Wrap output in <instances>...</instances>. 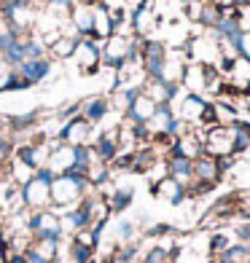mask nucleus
<instances>
[{
	"mask_svg": "<svg viewBox=\"0 0 250 263\" xmlns=\"http://www.w3.org/2000/svg\"><path fill=\"white\" fill-rule=\"evenodd\" d=\"M86 188H89V180L83 175H76V172L59 175V177H54V183H51V204L73 210L83 199Z\"/></svg>",
	"mask_w": 250,
	"mask_h": 263,
	"instance_id": "f257e3e1",
	"label": "nucleus"
},
{
	"mask_svg": "<svg viewBox=\"0 0 250 263\" xmlns=\"http://www.w3.org/2000/svg\"><path fill=\"white\" fill-rule=\"evenodd\" d=\"M54 172L51 170H38L27 183H22V204L41 212L46 204H51V183H54Z\"/></svg>",
	"mask_w": 250,
	"mask_h": 263,
	"instance_id": "f03ea898",
	"label": "nucleus"
},
{
	"mask_svg": "<svg viewBox=\"0 0 250 263\" xmlns=\"http://www.w3.org/2000/svg\"><path fill=\"white\" fill-rule=\"evenodd\" d=\"M164 65H167V49H164V43H159V41H142L140 67H142V73H146V81H162Z\"/></svg>",
	"mask_w": 250,
	"mask_h": 263,
	"instance_id": "7ed1b4c3",
	"label": "nucleus"
},
{
	"mask_svg": "<svg viewBox=\"0 0 250 263\" xmlns=\"http://www.w3.org/2000/svg\"><path fill=\"white\" fill-rule=\"evenodd\" d=\"M205 153L212 159H234V135L231 126L205 129Z\"/></svg>",
	"mask_w": 250,
	"mask_h": 263,
	"instance_id": "20e7f679",
	"label": "nucleus"
},
{
	"mask_svg": "<svg viewBox=\"0 0 250 263\" xmlns=\"http://www.w3.org/2000/svg\"><path fill=\"white\" fill-rule=\"evenodd\" d=\"M100 65L113 67L116 73L129 65V38L127 35H121V32L111 35L108 43H105V49L100 51Z\"/></svg>",
	"mask_w": 250,
	"mask_h": 263,
	"instance_id": "39448f33",
	"label": "nucleus"
},
{
	"mask_svg": "<svg viewBox=\"0 0 250 263\" xmlns=\"http://www.w3.org/2000/svg\"><path fill=\"white\" fill-rule=\"evenodd\" d=\"M25 229H27L35 239H54V242H59V239H62V220H59L54 212H49V210L35 212L32 218L27 220Z\"/></svg>",
	"mask_w": 250,
	"mask_h": 263,
	"instance_id": "423d86ee",
	"label": "nucleus"
},
{
	"mask_svg": "<svg viewBox=\"0 0 250 263\" xmlns=\"http://www.w3.org/2000/svg\"><path fill=\"white\" fill-rule=\"evenodd\" d=\"M89 137H92V124H89L83 116L67 118V124L62 126V132H59V140H62V145H70V148L89 145Z\"/></svg>",
	"mask_w": 250,
	"mask_h": 263,
	"instance_id": "0eeeda50",
	"label": "nucleus"
},
{
	"mask_svg": "<svg viewBox=\"0 0 250 263\" xmlns=\"http://www.w3.org/2000/svg\"><path fill=\"white\" fill-rule=\"evenodd\" d=\"M207 102H212V100L202 97V94H186V97H181V107H177L175 116L188 126H199V118H202V113H205Z\"/></svg>",
	"mask_w": 250,
	"mask_h": 263,
	"instance_id": "6e6552de",
	"label": "nucleus"
},
{
	"mask_svg": "<svg viewBox=\"0 0 250 263\" xmlns=\"http://www.w3.org/2000/svg\"><path fill=\"white\" fill-rule=\"evenodd\" d=\"M73 59L78 62V67L83 70V73H97L100 67V46L89 41V38H81L76 51H73Z\"/></svg>",
	"mask_w": 250,
	"mask_h": 263,
	"instance_id": "1a4fd4ad",
	"label": "nucleus"
},
{
	"mask_svg": "<svg viewBox=\"0 0 250 263\" xmlns=\"http://www.w3.org/2000/svg\"><path fill=\"white\" fill-rule=\"evenodd\" d=\"M151 194L156 196V199L170 201L172 207H177V204H183V201H186V188H183L181 183H175L172 177H162V180H153V183H151Z\"/></svg>",
	"mask_w": 250,
	"mask_h": 263,
	"instance_id": "9d476101",
	"label": "nucleus"
},
{
	"mask_svg": "<svg viewBox=\"0 0 250 263\" xmlns=\"http://www.w3.org/2000/svg\"><path fill=\"white\" fill-rule=\"evenodd\" d=\"M221 177H223V172H221L218 159L207 156V153H202L199 159H194V180H197V183L218 185V183H221Z\"/></svg>",
	"mask_w": 250,
	"mask_h": 263,
	"instance_id": "9b49d317",
	"label": "nucleus"
},
{
	"mask_svg": "<svg viewBox=\"0 0 250 263\" xmlns=\"http://www.w3.org/2000/svg\"><path fill=\"white\" fill-rule=\"evenodd\" d=\"M118 132H121V129H108V132H102V135H100L97 142H94V156H97L102 164H108V166H111V161L118 156V153H121Z\"/></svg>",
	"mask_w": 250,
	"mask_h": 263,
	"instance_id": "f8f14e48",
	"label": "nucleus"
},
{
	"mask_svg": "<svg viewBox=\"0 0 250 263\" xmlns=\"http://www.w3.org/2000/svg\"><path fill=\"white\" fill-rule=\"evenodd\" d=\"M167 177H172L175 183H181L183 188H188L194 183V161H188L183 156H167Z\"/></svg>",
	"mask_w": 250,
	"mask_h": 263,
	"instance_id": "ddd939ff",
	"label": "nucleus"
},
{
	"mask_svg": "<svg viewBox=\"0 0 250 263\" xmlns=\"http://www.w3.org/2000/svg\"><path fill=\"white\" fill-rule=\"evenodd\" d=\"M181 86H186L188 94H202V97H205L207 94V65H197V62L186 65Z\"/></svg>",
	"mask_w": 250,
	"mask_h": 263,
	"instance_id": "4468645a",
	"label": "nucleus"
},
{
	"mask_svg": "<svg viewBox=\"0 0 250 263\" xmlns=\"http://www.w3.org/2000/svg\"><path fill=\"white\" fill-rule=\"evenodd\" d=\"M156 113V102H153L151 97H146V94H140V97L127 107V113H124V118L132 126H142V124H148L151 121V116Z\"/></svg>",
	"mask_w": 250,
	"mask_h": 263,
	"instance_id": "2eb2a0df",
	"label": "nucleus"
},
{
	"mask_svg": "<svg viewBox=\"0 0 250 263\" xmlns=\"http://www.w3.org/2000/svg\"><path fill=\"white\" fill-rule=\"evenodd\" d=\"M73 164H76V148L62 145V142H59L57 151H51V156H49V164H46V170H51V172L59 177V175H65V172L73 170Z\"/></svg>",
	"mask_w": 250,
	"mask_h": 263,
	"instance_id": "dca6fc26",
	"label": "nucleus"
},
{
	"mask_svg": "<svg viewBox=\"0 0 250 263\" xmlns=\"http://www.w3.org/2000/svg\"><path fill=\"white\" fill-rule=\"evenodd\" d=\"M92 14H94V25H92V35H94V38H111V35H116V27L111 22V8L108 6H105V3H94Z\"/></svg>",
	"mask_w": 250,
	"mask_h": 263,
	"instance_id": "f3484780",
	"label": "nucleus"
},
{
	"mask_svg": "<svg viewBox=\"0 0 250 263\" xmlns=\"http://www.w3.org/2000/svg\"><path fill=\"white\" fill-rule=\"evenodd\" d=\"M3 16L11 22V27H16L19 32L32 25V11H30V6H19V3H14V0H8V3L3 6Z\"/></svg>",
	"mask_w": 250,
	"mask_h": 263,
	"instance_id": "a211bd4d",
	"label": "nucleus"
},
{
	"mask_svg": "<svg viewBox=\"0 0 250 263\" xmlns=\"http://www.w3.org/2000/svg\"><path fill=\"white\" fill-rule=\"evenodd\" d=\"M70 19H73V25L78 30L81 38H86L92 35V25H94V14H92V6L89 3H78L70 8Z\"/></svg>",
	"mask_w": 250,
	"mask_h": 263,
	"instance_id": "6ab92c4d",
	"label": "nucleus"
},
{
	"mask_svg": "<svg viewBox=\"0 0 250 263\" xmlns=\"http://www.w3.org/2000/svg\"><path fill=\"white\" fill-rule=\"evenodd\" d=\"M19 76L32 86V83H38L41 78L49 76V62H46V59H32V62H25V65H19Z\"/></svg>",
	"mask_w": 250,
	"mask_h": 263,
	"instance_id": "aec40b11",
	"label": "nucleus"
},
{
	"mask_svg": "<svg viewBox=\"0 0 250 263\" xmlns=\"http://www.w3.org/2000/svg\"><path fill=\"white\" fill-rule=\"evenodd\" d=\"M132 199H135V188H129V185L116 188L113 194L108 196V210H111V215H113V212H124L129 204H132Z\"/></svg>",
	"mask_w": 250,
	"mask_h": 263,
	"instance_id": "412c9836",
	"label": "nucleus"
},
{
	"mask_svg": "<svg viewBox=\"0 0 250 263\" xmlns=\"http://www.w3.org/2000/svg\"><path fill=\"white\" fill-rule=\"evenodd\" d=\"M151 22H153V11H148V0H142V3L132 11V27L137 32V38H142V35L148 32Z\"/></svg>",
	"mask_w": 250,
	"mask_h": 263,
	"instance_id": "4be33fe9",
	"label": "nucleus"
},
{
	"mask_svg": "<svg viewBox=\"0 0 250 263\" xmlns=\"http://www.w3.org/2000/svg\"><path fill=\"white\" fill-rule=\"evenodd\" d=\"M27 86H30V83L22 76H16L14 67L6 65L3 59H0V91H6V89H27Z\"/></svg>",
	"mask_w": 250,
	"mask_h": 263,
	"instance_id": "5701e85b",
	"label": "nucleus"
},
{
	"mask_svg": "<svg viewBox=\"0 0 250 263\" xmlns=\"http://www.w3.org/2000/svg\"><path fill=\"white\" fill-rule=\"evenodd\" d=\"M108 107H111V102L105 100V97H94L89 102H83V118H86L89 124H97L100 118H105Z\"/></svg>",
	"mask_w": 250,
	"mask_h": 263,
	"instance_id": "b1692460",
	"label": "nucleus"
},
{
	"mask_svg": "<svg viewBox=\"0 0 250 263\" xmlns=\"http://www.w3.org/2000/svg\"><path fill=\"white\" fill-rule=\"evenodd\" d=\"M216 260H218V263H245V260H250V247L234 242V245L226 250L223 255H218Z\"/></svg>",
	"mask_w": 250,
	"mask_h": 263,
	"instance_id": "393cba45",
	"label": "nucleus"
},
{
	"mask_svg": "<svg viewBox=\"0 0 250 263\" xmlns=\"http://www.w3.org/2000/svg\"><path fill=\"white\" fill-rule=\"evenodd\" d=\"M231 245H234V242H231L229 234H226V231H216V234L210 236V242H207V253H210L212 258H218V255H223Z\"/></svg>",
	"mask_w": 250,
	"mask_h": 263,
	"instance_id": "a878e982",
	"label": "nucleus"
},
{
	"mask_svg": "<svg viewBox=\"0 0 250 263\" xmlns=\"http://www.w3.org/2000/svg\"><path fill=\"white\" fill-rule=\"evenodd\" d=\"M108 177H111V166H108V164H102L100 159L94 161V164L89 166V172H86L89 185H105V183H108Z\"/></svg>",
	"mask_w": 250,
	"mask_h": 263,
	"instance_id": "bb28decb",
	"label": "nucleus"
},
{
	"mask_svg": "<svg viewBox=\"0 0 250 263\" xmlns=\"http://www.w3.org/2000/svg\"><path fill=\"white\" fill-rule=\"evenodd\" d=\"M76 46H78V41H76V38H67V35H59V38L51 43V54H57V57H73Z\"/></svg>",
	"mask_w": 250,
	"mask_h": 263,
	"instance_id": "cd10ccee",
	"label": "nucleus"
},
{
	"mask_svg": "<svg viewBox=\"0 0 250 263\" xmlns=\"http://www.w3.org/2000/svg\"><path fill=\"white\" fill-rule=\"evenodd\" d=\"M113 258V263H132L135 258H137V245H124V247H118L116 250V255H111Z\"/></svg>",
	"mask_w": 250,
	"mask_h": 263,
	"instance_id": "c85d7f7f",
	"label": "nucleus"
},
{
	"mask_svg": "<svg viewBox=\"0 0 250 263\" xmlns=\"http://www.w3.org/2000/svg\"><path fill=\"white\" fill-rule=\"evenodd\" d=\"M135 223L132 220H121V223H118V242H121V245H129V242H132V236H135Z\"/></svg>",
	"mask_w": 250,
	"mask_h": 263,
	"instance_id": "c756f323",
	"label": "nucleus"
},
{
	"mask_svg": "<svg viewBox=\"0 0 250 263\" xmlns=\"http://www.w3.org/2000/svg\"><path fill=\"white\" fill-rule=\"evenodd\" d=\"M234 236H237V242H240V245H247L250 247V218H245L242 223H237Z\"/></svg>",
	"mask_w": 250,
	"mask_h": 263,
	"instance_id": "7c9ffc66",
	"label": "nucleus"
},
{
	"mask_svg": "<svg viewBox=\"0 0 250 263\" xmlns=\"http://www.w3.org/2000/svg\"><path fill=\"white\" fill-rule=\"evenodd\" d=\"M167 234H172V226L170 223H156V226H151V229L146 231V236H167Z\"/></svg>",
	"mask_w": 250,
	"mask_h": 263,
	"instance_id": "2f4dec72",
	"label": "nucleus"
},
{
	"mask_svg": "<svg viewBox=\"0 0 250 263\" xmlns=\"http://www.w3.org/2000/svg\"><path fill=\"white\" fill-rule=\"evenodd\" d=\"M240 59H250V30H242V41H240V51H237Z\"/></svg>",
	"mask_w": 250,
	"mask_h": 263,
	"instance_id": "473e14b6",
	"label": "nucleus"
},
{
	"mask_svg": "<svg viewBox=\"0 0 250 263\" xmlns=\"http://www.w3.org/2000/svg\"><path fill=\"white\" fill-rule=\"evenodd\" d=\"M0 151H3V153H8V151H11V142H8V140H3V137H0Z\"/></svg>",
	"mask_w": 250,
	"mask_h": 263,
	"instance_id": "72a5a7b5",
	"label": "nucleus"
},
{
	"mask_svg": "<svg viewBox=\"0 0 250 263\" xmlns=\"http://www.w3.org/2000/svg\"><path fill=\"white\" fill-rule=\"evenodd\" d=\"M8 263H30V260H27L25 255H14V258H11Z\"/></svg>",
	"mask_w": 250,
	"mask_h": 263,
	"instance_id": "f704fd0d",
	"label": "nucleus"
},
{
	"mask_svg": "<svg viewBox=\"0 0 250 263\" xmlns=\"http://www.w3.org/2000/svg\"><path fill=\"white\" fill-rule=\"evenodd\" d=\"M229 3H231V6H247L250 0H229Z\"/></svg>",
	"mask_w": 250,
	"mask_h": 263,
	"instance_id": "c9c22d12",
	"label": "nucleus"
},
{
	"mask_svg": "<svg viewBox=\"0 0 250 263\" xmlns=\"http://www.w3.org/2000/svg\"><path fill=\"white\" fill-rule=\"evenodd\" d=\"M14 3H19V6H30L32 0H14Z\"/></svg>",
	"mask_w": 250,
	"mask_h": 263,
	"instance_id": "e433bc0d",
	"label": "nucleus"
},
{
	"mask_svg": "<svg viewBox=\"0 0 250 263\" xmlns=\"http://www.w3.org/2000/svg\"><path fill=\"white\" fill-rule=\"evenodd\" d=\"M245 263H250V260H245Z\"/></svg>",
	"mask_w": 250,
	"mask_h": 263,
	"instance_id": "4c0bfd02",
	"label": "nucleus"
}]
</instances>
